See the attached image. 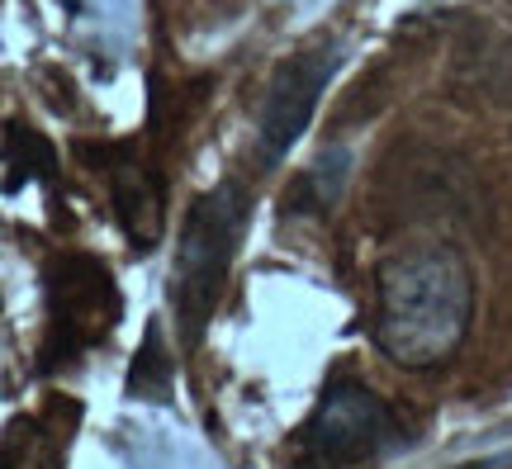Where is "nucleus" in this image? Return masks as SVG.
<instances>
[{
	"instance_id": "20e7f679",
	"label": "nucleus",
	"mask_w": 512,
	"mask_h": 469,
	"mask_svg": "<svg viewBox=\"0 0 512 469\" xmlns=\"http://www.w3.org/2000/svg\"><path fill=\"white\" fill-rule=\"evenodd\" d=\"M48 299H53V332H48V356L43 365H67L76 361L86 346H100L119 323V289L110 271L95 266L91 256H62L48 280Z\"/></svg>"
},
{
	"instance_id": "423d86ee",
	"label": "nucleus",
	"mask_w": 512,
	"mask_h": 469,
	"mask_svg": "<svg viewBox=\"0 0 512 469\" xmlns=\"http://www.w3.org/2000/svg\"><path fill=\"white\" fill-rule=\"evenodd\" d=\"M5 133H10V147H5V190L15 195L19 185L34 181L38 171H43V176L53 171V147L43 143L38 133L19 128V124H10Z\"/></svg>"
},
{
	"instance_id": "0eeeda50",
	"label": "nucleus",
	"mask_w": 512,
	"mask_h": 469,
	"mask_svg": "<svg viewBox=\"0 0 512 469\" xmlns=\"http://www.w3.org/2000/svg\"><path fill=\"white\" fill-rule=\"evenodd\" d=\"M342 176H347V152H328L299 176L294 185V209H313V214H328L337 190H342Z\"/></svg>"
},
{
	"instance_id": "7ed1b4c3",
	"label": "nucleus",
	"mask_w": 512,
	"mask_h": 469,
	"mask_svg": "<svg viewBox=\"0 0 512 469\" xmlns=\"http://www.w3.org/2000/svg\"><path fill=\"white\" fill-rule=\"evenodd\" d=\"M403 436L394 408L356 379H332L294 441V469H356Z\"/></svg>"
},
{
	"instance_id": "f257e3e1",
	"label": "nucleus",
	"mask_w": 512,
	"mask_h": 469,
	"mask_svg": "<svg viewBox=\"0 0 512 469\" xmlns=\"http://www.w3.org/2000/svg\"><path fill=\"white\" fill-rule=\"evenodd\" d=\"M475 280L456 247L422 242L375 271V342L403 370L451 361L470 332Z\"/></svg>"
},
{
	"instance_id": "6e6552de",
	"label": "nucleus",
	"mask_w": 512,
	"mask_h": 469,
	"mask_svg": "<svg viewBox=\"0 0 512 469\" xmlns=\"http://www.w3.org/2000/svg\"><path fill=\"white\" fill-rule=\"evenodd\" d=\"M456 469H508V460L494 455V460H470V465H456Z\"/></svg>"
},
{
	"instance_id": "39448f33",
	"label": "nucleus",
	"mask_w": 512,
	"mask_h": 469,
	"mask_svg": "<svg viewBox=\"0 0 512 469\" xmlns=\"http://www.w3.org/2000/svg\"><path fill=\"white\" fill-rule=\"evenodd\" d=\"M337 67H342V48H337V43H318V48L290 57V62L275 72L271 91H266V105H261V124H256L261 166H275L299 143V133L309 128L313 109H318V95L328 91V81Z\"/></svg>"
},
{
	"instance_id": "f03ea898",
	"label": "nucleus",
	"mask_w": 512,
	"mask_h": 469,
	"mask_svg": "<svg viewBox=\"0 0 512 469\" xmlns=\"http://www.w3.org/2000/svg\"><path fill=\"white\" fill-rule=\"evenodd\" d=\"M247 214H252V195L238 181L204 190L185 214L176 275H171V304H176V327H181L185 346H200L204 327L214 318V304H219L228 266L238 256Z\"/></svg>"
}]
</instances>
